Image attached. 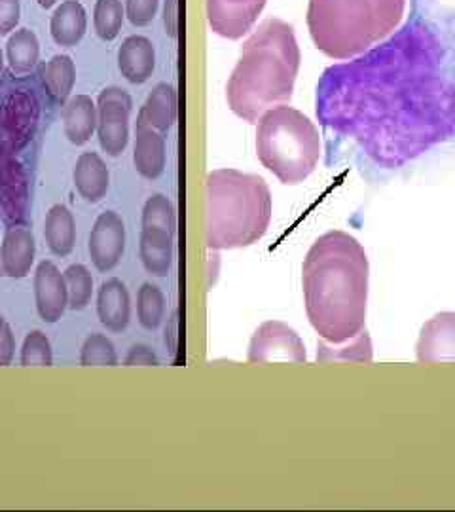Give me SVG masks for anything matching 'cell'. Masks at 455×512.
Here are the masks:
<instances>
[{
	"instance_id": "cell-12",
	"label": "cell",
	"mask_w": 455,
	"mask_h": 512,
	"mask_svg": "<svg viewBox=\"0 0 455 512\" xmlns=\"http://www.w3.org/2000/svg\"><path fill=\"white\" fill-rule=\"evenodd\" d=\"M35 302L40 319L50 325L57 323L69 308L65 275L50 260L40 262L35 272Z\"/></svg>"
},
{
	"instance_id": "cell-30",
	"label": "cell",
	"mask_w": 455,
	"mask_h": 512,
	"mask_svg": "<svg viewBox=\"0 0 455 512\" xmlns=\"http://www.w3.org/2000/svg\"><path fill=\"white\" fill-rule=\"evenodd\" d=\"M143 228H165L177 232V211L164 194H154L143 207Z\"/></svg>"
},
{
	"instance_id": "cell-25",
	"label": "cell",
	"mask_w": 455,
	"mask_h": 512,
	"mask_svg": "<svg viewBox=\"0 0 455 512\" xmlns=\"http://www.w3.org/2000/svg\"><path fill=\"white\" fill-rule=\"evenodd\" d=\"M40 57V44L31 29H16L6 42V61L12 73L27 74L35 69Z\"/></svg>"
},
{
	"instance_id": "cell-16",
	"label": "cell",
	"mask_w": 455,
	"mask_h": 512,
	"mask_svg": "<svg viewBox=\"0 0 455 512\" xmlns=\"http://www.w3.org/2000/svg\"><path fill=\"white\" fill-rule=\"evenodd\" d=\"M97 315L105 329L124 332L131 319V300L128 287L118 277L107 279L97 294Z\"/></svg>"
},
{
	"instance_id": "cell-6",
	"label": "cell",
	"mask_w": 455,
	"mask_h": 512,
	"mask_svg": "<svg viewBox=\"0 0 455 512\" xmlns=\"http://www.w3.org/2000/svg\"><path fill=\"white\" fill-rule=\"evenodd\" d=\"M256 156L279 183H304L321 160L319 129L304 112L287 105L266 110L256 122Z\"/></svg>"
},
{
	"instance_id": "cell-33",
	"label": "cell",
	"mask_w": 455,
	"mask_h": 512,
	"mask_svg": "<svg viewBox=\"0 0 455 512\" xmlns=\"http://www.w3.org/2000/svg\"><path fill=\"white\" fill-rule=\"evenodd\" d=\"M160 0H126V16L131 25L146 27L158 14Z\"/></svg>"
},
{
	"instance_id": "cell-39",
	"label": "cell",
	"mask_w": 455,
	"mask_h": 512,
	"mask_svg": "<svg viewBox=\"0 0 455 512\" xmlns=\"http://www.w3.org/2000/svg\"><path fill=\"white\" fill-rule=\"evenodd\" d=\"M2 76H4V54H2V48H0V82H2Z\"/></svg>"
},
{
	"instance_id": "cell-24",
	"label": "cell",
	"mask_w": 455,
	"mask_h": 512,
	"mask_svg": "<svg viewBox=\"0 0 455 512\" xmlns=\"http://www.w3.org/2000/svg\"><path fill=\"white\" fill-rule=\"evenodd\" d=\"M42 84L57 105H63L73 92L76 65L71 55L57 54L42 67Z\"/></svg>"
},
{
	"instance_id": "cell-14",
	"label": "cell",
	"mask_w": 455,
	"mask_h": 512,
	"mask_svg": "<svg viewBox=\"0 0 455 512\" xmlns=\"http://www.w3.org/2000/svg\"><path fill=\"white\" fill-rule=\"evenodd\" d=\"M38 105L29 93L18 92L8 97L4 105V131L12 148L25 147L35 131Z\"/></svg>"
},
{
	"instance_id": "cell-31",
	"label": "cell",
	"mask_w": 455,
	"mask_h": 512,
	"mask_svg": "<svg viewBox=\"0 0 455 512\" xmlns=\"http://www.w3.org/2000/svg\"><path fill=\"white\" fill-rule=\"evenodd\" d=\"M82 366H116L118 353L105 334H91L80 351Z\"/></svg>"
},
{
	"instance_id": "cell-15",
	"label": "cell",
	"mask_w": 455,
	"mask_h": 512,
	"mask_svg": "<svg viewBox=\"0 0 455 512\" xmlns=\"http://www.w3.org/2000/svg\"><path fill=\"white\" fill-rule=\"evenodd\" d=\"M167 162V148H165V137L148 126L135 128V147H133V164L137 173L148 179L156 181L162 177Z\"/></svg>"
},
{
	"instance_id": "cell-38",
	"label": "cell",
	"mask_w": 455,
	"mask_h": 512,
	"mask_svg": "<svg viewBox=\"0 0 455 512\" xmlns=\"http://www.w3.org/2000/svg\"><path fill=\"white\" fill-rule=\"evenodd\" d=\"M38 4H40V8H44V10H48V8H52L57 0H37Z\"/></svg>"
},
{
	"instance_id": "cell-22",
	"label": "cell",
	"mask_w": 455,
	"mask_h": 512,
	"mask_svg": "<svg viewBox=\"0 0 455 512\" xmlns=\"http://www.w3.org/2000/svg\"><path fill=\"white\" fill-rule=\"evenodd\" d=\"M63 131L76 147H82L90 141L91 135L97 131V105L90 95L80 93L65 105Z\"/></svg>"
},
{
	"instance_id": "cell-32",
	"label": "cell",
	"mask_w": 455,
	"mask_h": 512,
	"mask_svg": "<svg viewBox=\"0 0 455 512\" xmlns=\"http://www.w3.org/2000/svg\"><path fill=\"white\" fill-rule=\"evenodd\" d=\"M21 365L23 366H52L54 365V351L48 336L40 330H33L27 334L23 348H21Z\"/></svg>"
},
{
	"instance_id": "cell-7",
	"label": "cell",
	"mask_w": 455,
	"mask_h": 512,
	"mask_svg": "<svg viewBox=\"0 0 455 512\" xmlns=\"http://www.w3.org/2000/svg\"><path fill=\"white\" fill-rule=\"evenodd\" d=\"M131 107L133 101L122 88H105L97 97V139L112 158L128 147Z\"/></svg>"
},
{
	"instance_id": "cell-37",
	"label": "cell",
	"mask_w": 455,
	"mask_h": 512,
	"mask_svg": "<svg viewBox=\"0 0 455 512\" xmlns=\"http://www.w3.org/2000/svg\"><path fill=\"white\" fill-rule=\"evenodd\" d=\"M14 351H16V338L12 329L6 325V329L0 336V366H8L12 363Z\"/></svg>"
},
{
	"instance_id": "cell-36",
	"label": "cell",
	"mask_w": 455,
	"mask_h": 512,
	"mask_svg": "<svg viewBox=\"0 0 455 512\" xmlns=\"http://www.w3.org/2000/svg\"><path fill=\"white\" fill-rule=\"evenodd\" d=\"M165 33L171 38L179 35V0H165L164 2Z\"/></svg>"
},
{
	"instance_id": "cell-35",
	"label": "cell",
	"mask_w": 455,
	"mask_h": 512,
	"mask_svg": "<svg viewBox=\"0 0 455 512\" xmlns=\"http://www.w3.org/2000/svg\"><path fill=\"white\" fill-rule=\"evenodd\" d=\"M124 363H126V366H158L160 365V359L148 346H133L129 349L128 357H126Z\"/></svg>"
},
{
	"instance_id": "cell-11",
	"label": "cell",
	"mask_w": 455,
	"mask_h": 512,
	"mask_svg": "<svg viewBox=\"0 0 455 512\" xmlns=\"http://www.w3.org/2000/svg\"><path fill=\"white\" fill-rule=\"evenodd\" d=\"M419 363H455V311L433 315L419 332Z\"/></svg>"
},
{
	"instance_id": "cell-23",
	"label": "cell",
	"mask_w": 455,
	"mask_h": 512,
	"mask_svg": "<svg viewBox=\"0 0 455 512\" xmlns=\"http://www.w3.org/2000/svg\"><path fill=\"white\" fill-rule=\"evenodd\" d=\"M44 238L55 256H69L76 243V222L67 205H54L44 222Z\"/></svg>"
},
{
	"instance_id": "cell-26",
	"label": "cell",
	"mask_w": 455,
	"mask_h": 512,
	"mask_svg": "<svg viewBox=\"0 0 455 512\" xmlns=\"http://www.w3.org/2000/svg\"><path fill=\"white\" fill-rule=\"evenodd\" d=\"M124 16L126 8L122 0H97L93 8V27L97 37L112 42L122 31Z\"/></svg>"
},
{
	"instance_id": "cell-20",
	"label": "cell",
	"mask_w": 455,
	"mask_h": 512,
	"mask_svg": "<svg viewBox=\"0 0 455 512\" xmlns=\"http://www.w3.org/2000/svg\"><path fill=\"white\" fill-rule=\"evenodd\" d=\"M175 234L165 228H143L139 255L146 272L156 277H165L173 264Z\"/></svg>"
},
{
	"instance_id": "cell-4",
	"label": "cell",
	"mask_w": 455,
	"mask_h": 512,
	"mask_svg": "<svg viewBox=\"0 0 455 512\" xmlns=\"http://www.w3.org/2000/svg\"><path fill=\"white\" fill-rule=\"evenodd\" d=\"M205 243L209 251L251 247L266 236L272 222L268 183L239 169H215L205 184Z\"/></svg>"
},
{
	"instance_id": "cell-18",
	"label": "cell",
	"mask_w": 455,
	"mask_h": 512,
	"mask_svg": "<svg viewBox=\"0 0 455 512\" xmlns=\"http://www.w3.org/2000/svg\"><path fill=\"white\" fill-rule=\"evenodd\" d=\"M73 179L78 194L86 202H101L109 192V167L97 152L80 154L74 165Z\"/></svg>"
},
{
	"instance_id": "cell-34",
	"label": "cell",
	"mask_w": 455,
	"mask_h": 512,
	"mask_svg": "<svg viewBox=\"0 0 455 512\" xmlns=\"http://www.w3.org/2000/svg\"><path fill=\"white\" fill-rule=\"evenodd\" d=\"M19 18H21L19 0H0V37H6L12 31H16Z\"/></svg>"
},
{
	"instance_id": "cell-13",
	"label": "cell",
	"mask_w": 455,
	"mask_h": 512,
	"mask_svg": "<svg viewBox=\"0 0 455 512\" xmlns=\"http://www.w3.org/2000/svg\"><path fill=\"white\" fill-rule=\"evenodd\" d=\"M37 255V243L31 230L14 226L6 232L0 247V275L10 279L27 277Z\"/></svg>"
},
{
	"instance_id": "cell-1",
	"label": "cell",
	"mask_w": 455,
	"mask_h": 512,
	"mask_svg": "<svg viewBox=\"0 0 455 512\" xmlns=\"http://www.w3.org/2000/svg\"><path fill=\"white\" fill-rule=\"evenodd\" d=\"M317 116L383 169L455 139L454 8L412 0L399 33L323 74Z\"/></svg>"
},
{
	"instance_id": "cell-17",
	"label": "cell",
	"mask_w": 455,
	"mask_h": 512,
	"mask_svg": "<svg viewBox=\"0 0 455 512\" xmlns=\"http://www.w3.org/2000/svg\"><path fill=\"white\" fill-rule=\"evenodd\" d=\"M118 69L131 84H145L156 69L154 44L141 35L126 38L118 50Z\"/></svg>"
},
{
	"instance_id": "cell-10",
	"label": "cell",
	"mask_w": 455,
	"mask_h": 512,
	"mask_svg": "<svg viewBox=\"0 0 455 512\" xmlns=\"http://www.w3.org/2000/svg\"><path fill=\"white\" fill-rule=\"evenodd\" d=\"M88 251L93 266L103 274L120 264L126 251V224L116 211H105L97 217L91 228Z\"/></svg>"
},
{
	"instance_id": "cell-27",
	"label": "cell",
	"mask_w": 455,
	"mask_h": 512,
	"mask_svg": "<svg viewBox=\"0 0 455 512\" xmlns=\"http://www.w3.org/2000/svg\"><path fill=\"white\" fill-rule=\"evenodd\" d=\"M374 357L372 353V340L368 332L364 330L355 336L353 344L349 348H328L325 342H319L317 349V361L319 363H370Z\"/></svg>"
},
{
	"instance_id": "cell-3",
	"label": "cell",
	"mask_w": 455,
	"mask_h": 512,
	"mask_svg": "<svg viewBox=\"0 0 455 512\" xmlns=\"http://www.w3.org/2000/svg\"><path fill=\"white\" fill-rule=\"evenodd\" d=\"M300 46L292 25L264 19L245 40L226 84L228 107L237 118L256 124L266 110L291 103L300 71Z\"/></svg>"
},
{
	"instance_id": "cell-29",
	"label": "cell",
	"mask_w": 455,
	"mask_h": 512,
	"mask_svg": "<svg viewBox=\"0 0 455 512\" xmlns=\"http://www.w3.org/2000/svg\"><path fill=\"white\" fill-rule=\"evenodd\" d=\"M63 275L69 293V308L74 311L86 310L93 296V277L90 270L84 264H73Z\"/></svg>"
},
{
	"instance_id": "cell-40",
	"label": "cell",
	"mask_w": 455,
	"mask_h": 512,
	"mask_svg": "<svg viewBox=\"0 0 455 512\" xmlns=\"http://www.w3.org/2000/svg\"><path fill=\"white\" fill-rule=\"evenodd\" d=\"M4 329H6V321H4V317H2V313H0V336H2Z\"/></svg>"
},
{
	"instance_id": "cell-5",
	"label": "cell",
	"mask_w": 455,
	"mask_h": 512,
	"mask_svg": "<svg viewBox=\"0 0 455 512\" xmlns=\"http://www.w3.org/2000/svg\"><path fill=\"white\" fill-rule=\"evenodd\" d=\"M404 10L406 0H310L306 19L317 50L347 61L395 33Z\"/></svg>"
},
{
	"instance_id": "cell-19",
	"label": "cell",
	"mask_w": 455,
	"mask_h": 512,
	"mask_svg": "<svg viewBox=\"0 0 455 512\" xmlns=\"http://www.w3.org/2000/svg\"><path fill=\"white\" fill-rule=\"evenodd\" d=\"M177 114H179L177 90L171 84L162 82L146 97L145 105L139 110L137 124L165 133L177 122Z\"/></svg>"
},
{
	"instance_id": "cell-9",
	"label": "cell",
	"mask_w": 455,
	"mask_h": 512,
	"mask_svg": "<svg viewBox=\"0 0 455 512\" xmlns=\"http://www.w3.org/2000/svg\"><path fill=\"white\" fill-rule=\"evenodd\" d=\"M268 0H205L207 21L215 35L228 40L245 37Z\"/></svg>"
},
{
	"instance_id": "cell-2",
	"label": "cell",
	"mask_w": 455,
	"mask_h": 512,
	"mask_svg": "<svg viewBox=\"0 0 455 512\" xmlns=\"http://www.w3.org/2000/svg\"><path fill=\"white\" fill-rule=\"evenodd\" d=\"M370 262L363 245L342 230L313 241L302 264V291L311 327L328 344H344L366 323Z\"/></svg>"
},
{
	"instance_id": "cell-8",
	"label": "cell",
	"mask_w": 455,
	"mask_h": 512,
	"mask_svg": "<svg viewBox=\"0 0 455 512\" xmlns=\"http://www.w3.org/2000/svg\"><path fill=\"white\" fill-rule=\"evenodd\" d=\"M249 363H306V346L296 330L283 321H266L255 330L249 351Z\"/></svg>"
},
{
	"instance_id": "cell-28",
	"label": "cell",
	"mask_w": 455,
	"mask_h": 512,
	"mask_svg": "<svg viewBox=\"0 0 455 512\" xmlns=\"http://www.w3.org/2000/svg\"><path fill=\"white\" fill-rule=\"evenodd\" d=\"M165 315V296L160 287L152 285V283H145L139 294H137V317L141 327L146 330H156Z\"/></svg>"
},
{
	"instance_id": "cell-21",
	"label": "cell",
	"mask_w": 455,
	"mask_h": 512,
	"mask_svg": "<svg viewBox=\"0 0 455 512\" xmlns=\"http://www.w3.org/2000/svg\"><path fill=\"white\" fill-rule=\"evenodd\" d=\"M88 29V14L86 8L78 0H65L55 8L54 16L50 19V35L57 46L73 48Z\"/></svg>"
}]
</instances>
